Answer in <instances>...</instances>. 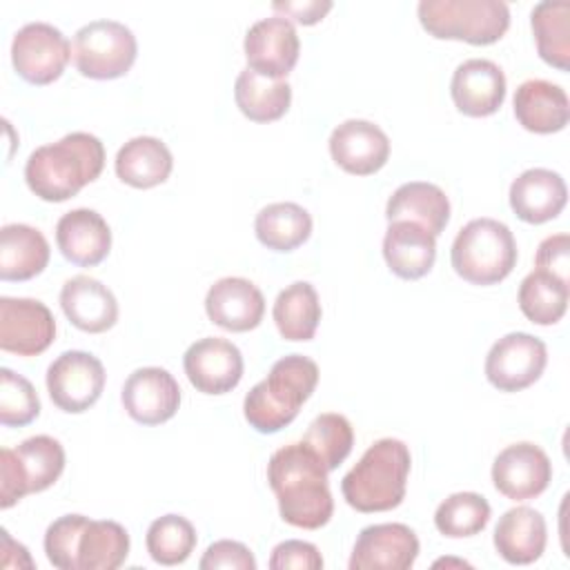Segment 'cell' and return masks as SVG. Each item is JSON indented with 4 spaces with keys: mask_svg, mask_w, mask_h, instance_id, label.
Instances as JSON below:
<instances>
[{
    "mask_svg": "<svg viewBox=\"0 0 570 570\" xmlns=\"http://www.w3.org/2000/svg\"><path fill=\"white\" fill-rule=\"evenodd\" d=\"M267 481L281 519L294 528L318 530L334 514L327 468L303 441L276 450L267 463Z\"/></svg>",
    "mask_w": 570,
    "mask_h": 570,
    "instance_id": "cell-1",
    "label": "cell"
},
{
    "mask_svg": "<svg viewBox=\"0 0 570 570\" xmlns=\"http://www.w3.org/2000/svg\"><path fill=\"white\" fill-rule=\"evenodd\" d=\"M105 167V145L87 131H71L58 142L42 145L27 158V187L47 203L73 198Z\"/></svg>",
    "mask_w": 570,
    "mask_h": 570,
    "instance_id": "cell-2",
    "label": "cell"
},
{
    "mask_svg": "<svg viewBox=\"0 0 570 570\" xmlns=\"http://www.w3.org/2000/svg\"><path fill=\"white\" fill-rule=\"evenodd\" d=\"M318 383V365L303 354L278 358L243 401L245 421L261 434H274L289 425Z\"/></svg>",
    "mask_w": 570,
    "mask_h": 570,
    "instance_id": "cell-3",
    "label": "cell"
},
{
    "mask_svg": "<svg viewBox=\"0 0 570 570\" xmlns=\"http://www.w3.org/2000/svg\"><path fill=\"white\" fill-rule=\"evenodd\" d=\"M412 456L403 441L379 439L343 476L341 492L358 512H387L405 499Z\"/></svg>",
    "mask_w": 570,
    "mask_h": 570,
    "instance_id": "cell-4",
    "label": "cell"
},
{
    "mask_svg": "<svg viewBox=\"0 0 570 570\" xmlns=\"http://www.w3.org/2000/svg\"><path fill=\"white\" fill-rule=\"evenodd\" d=\"M517 256V240L510 227L494 218L465 223L450 252L454 272L472 285L501 283L514 269Z\"/></svg>",
    "mask_w": 570,
    "mask_h": 570,
    "instance_id": "cell-5",
    "label": "cell"
},
{
    "mask_svg": "<svg viewBox=\"0 0 570 570\" xmlns=\"http://www.w3.org/2000/svg\"><path fill=\"white\" fill-rule=\"evenodd\" d=\"M421 27L439 40L494 45L510 27V9L501 0H421Z\"/></svg>",
    "mask_w": 570,
    "mask_h": 570,
    "instance_id": "cell-6",
    "label": "cell"
},
{
    "mask_svg": "<svg viewBox=\"0 0 570 570\" xmlns=\"http://www.w3.org/2000/svg\"><path fill=\"white\" fill-rule=\"evenodd\" d=\"M138 56L134 31L118 20H94L73 36L71 58L80 76L114 80L125 76Z\"/></svg>",
    "mask_w": 570,
    "mask_h": 570,
    "instance_id": "cell-7",
    "label": "cell"
},
{
    "mask_svg": "<svg viewBox=\"0 0 570 570\" xmlns=\"http://www.w3.org/2000/svg\"><path fill=\"white\" fill-rule=\"evenodd\" d=\"M69 58V40L49 22H29L13 36L11 62L16 73L29 85H51L58 80Z\"/></svg>",
    "mask_w": 570,
    "mask_h": 570,
    "instance_id": "cell-8",
    "label": "cell"
},
{
    "mask_svg": "<svg viewBox=\"0 0 570 570\" xmlns=\"http://www.w3.org/2000/svg\"><path fill=\"white\" fill-rule=\"evenodd\" d=\"M105 367L98 356L69 350L47 367V392L53 405L67 414L87 412L105 390Z\"/></svg>",
    "mask_w": 570,
    "mask_h": 570,
    "instance_id": "cell-9",
    "label": "cell"
},
{
    "mask_svg": "<svg viewBox=\"0 0 570 570\" xmlns=\"http://www.w3.org/2000/svg\"><path fill=\"white\" fill-rule=\"evenodd\" d=\"M548 365V347L528 332H510L501 336L485 356V379L499 392H521L543 374Z\"/></svg>",
    "mask_w": 570,
    "mask_h": 570,
    "instance_id": "cell-10",
    "label": "cell"
},
{
    "mask_svg": "<svg viewBox=\"0 0 570 570\" xmlns=\"http://www.w3.org/2000/svg\"><path fill=\"white\" fill-rule=\"evenodd\" d=\"M56 338L51 309L36 298H0V347L18 356H38Z\"/></svg>",
    "mask_w": 570,
    "mask_h": 570,
    "instance_id": "cell-11",
    "label": "cell"
},
{
    "mask_svg": "<svg viewBox=\"0 0 570 570\" xmlns=\"http://www.w3.org/2000/svg\"><path fill=\"white\" fill-rule=\"evenodd\" d=\"M243 49L249 69L272 80H285L298 62L301 40L287 18L272 16L247 29Z\"/></svg>",
    "mask_w": 570,
    "mask_h": 570,
    "instance_id": "cell-12",
    "label": "cell"
},
{
    "mask_svg": "<svg viewBox=\"0 0 570 570\" xmlns=\"http://www.w3.org/2000/svg\"><path fill=\"white\" fill-rule=\"evenodd\" d=\"M550 481L552 463L548 454L530 441L503 448L492 463V483L510 501L534 499Z\"/></svg>",
    "mask_w": 570,
    "mask_h": 570,
    "instance_id": "cell-13",
    "label": "cell"
},
{
    "mask_svg": "<svg viewBox=\"0 0 570 570\" xmlns=\"http://www.w3.org/2000/svg\"><path fill=\"white\" fill-rule=\"evenodd\" d=\"M183 367L198 392L227 394L240 383L245 363L240 350L232 341L205 336L187 347Z\"/></svg>",
    "mask_w": 570,
    "mask_h": 570,
    "instance_id": "cell-14",
    "label": "cell"
},
{
    "mask_svg": "<svg viewBox=\"0 0 570 570\" xmlns=\"http://www.w3.org/2000/svg\"><path fill=\"white\" fill-rule=\"evenodd\" d=\"M127 414L142 425H160L180 407V385L165 367L134 370L120 392Z\"/></svg>",
    "mask_w": 570,
    "mask_h": 570,
    "instance_id": "cell-15",
    "label": "cell"
},
{
    "mask_svg": "<svg viewBox=\"0 0 570 570\" xmlns=\"http://www.w3.org/2000/svg\"><path fill=\"white\" fill-rule=\"evenodd\" d=\"M419 557V539L405 523H374L358 532L350 570H407Z\"/></svg>",
    "mask_w": 570,
    "mask_h": 570,
    "instance_id": "cell-16",
    "label": "cell"
},
{
    "mask_svg": "<svg viewBox=\"0 0 570 570\" xmlns=\"http://www.w3.org/2000/svg\"><path fill=\"white\" fill-rule=\"evenodd\" d=\"M330 154L343 171L354 176H370L387 163L390 138L379 125L350 118L334 127L330 136Z\"/></svg>",
    "mask_w": 570,
    "mask_h": 570,
    "instance_id": "cell-17",
    "label": "cell"
},
{
    "mask_svg": "<svg viewBox=\"0 0 570 570\" xmlns=\"http://www.w3.org/2000/svg\"><path fill=\"white\" fill-rule=\"evenodd\" d=\"M450 94L461 114L485 118L499 111L505 100V76L497 62L470 58L454 69Z\"/></svg>",
    "mask_w": 570,
    "mask_h": 570,
    "instance_id": "cell-18",
    "label": "cell"
},
{
    "mask_svg": "<svg viewBox=\"0 0 570 570\" xmlns=\"http://www.w3.org/2000/svg\"><path fill=\"white\" fill-rule=\"evenodd\" d=\"M205 312L214 325L227 332H249L263 321L265 298L252 281L225 276L207 289Z\"/></svg>",
    "mask_w": 570,
    "mask_h": 570,
    "instance_id": "cell-19",
    "label": "cell"
},
{
    "mask_svg": "<svg viewBox=\"0 0 570 570\" xmlns=\"http://www.w3.org/2000/svg\"><path fill=\"white\" fill-rule=\"evenodd\" d=\"M56 243L69 263L94 267L109 256L111 229L98 212L78 207L60 216L56 225Z\"/></svg>",
    "mask_w": 570,
    "mask_h": 570,
    "instance_id": "cell-20",
    "label": "cell"
},
{
    "mask_svg": "<svg viewBox=\"0 0 570 570\" xmlns=\"http://www.w3.org/2000/svg\"><path fill=\"white\" fill-rule=\"evenodd\" d=\"M568 200L566 180L543 167L519 174L510 185V207L523 223L541 225L561 214Z\"/></svg>",
    "mask_w": 570,
    "mask_h": 570,
    "instance_id": "cell-21",
    "label": "cell"
},
{
    "mask_svg": "<svg viewBox=\"0 0 570 570\" xmlns=\"http://www.w3.org/2000/svg\"><path fill=\"white\" fill-rule=\"evenodd\" d=\"M60 307L71 325L89 334L107 332L118 321V301L114 292L87 274H78L62 285Z\"/></svg>",
    "mask_w": 570,
    "mask_h": 570,
    "instance_id": "cell-22",
    "label": "cell"
},
{
    "mask_svg": "<svg viewBox=\"0 0 570 570\" xmlns=\"http://www.w3.org/2000/svg\"><path fill=\"white\" fill-rule=\"evenodd\" d=\"M514 118L532 134H557L570 120V100L566 89L550 80L532 78L514 91Z\"/></svg>",
    "mask_w": 570,
    "mask_h": 570,
    "instance_id": "cell-23",
    "label": "cell"
},
{
    "mask_svg": "<svg viewBox=\"0 0 570 570\" xmlns=\"http://www.w3.org/2000/svg\"><path fill=\"white\" fill-rule=\"evenodd\" d=\"M383 258L394 276L419 281L436 261V238L416 223L394 220L383 236Z\"/></svg>",
    "mask_w": 570,
    "mask_h": 570,
    "instance_id": "cell-24",
    "label": "cell"
},
{
    "mask_svg": "<svg viewBox=\"0 0 570 570\" xmlns=\"http://www.w3.org/2000/svg\"><path fill=\"white\" fill-rule=\"evenodd\" d=\"M548 543L546 519L539 510L517 505L499 519L494 528V548L512 566L534 563Z\"/></svg>",
    "mask_w": 570,
    "mask_h": 570,
    "instance_id": "cell-25",
    "label": "cell"
},
{
    "mask_svg": "<svg viewBox=\"0 0 570 570\" xmlns=\"http://www.w3.org/2000/svg\"><path fill=\"white\" fill-rule=\"evenodd\" d=\"M387 223L407 220L428 229L434 238L450 220V200L445 191L432 183L412 180L394 189L385 205Z\"/></svg>",
    "mask_w": 570,
    "mask_h": 570,
    "instance_id": "cell-26",
    "label": "cell"
},
{
    "mask_svg": "<svg viewBox=\"0 0 570 570\" xmlns=\"http://www.w3.org/2000/svg\"><path fill=\"white\" fill-rule=\"evenodd\" d=\"M174 156L169 147L154 136H136L116 154V176L136 189H151L169 178Z\"/></svg>",
    "mask_w": 570,
    "mask_h": 570,
    "instance_id": "cell-27",
    "label": "cell"
},
{
    "mask_svg": "<svg viewBox=\"0 0 570 570\" xmlns=\"http://www.w3.org/2000/svg\"><path fill=\"white\" fill-rule=\"evenodd\" d=\"M51 249L42 232L24 223H9L0 229V278L29 281L49 263Z\"/></svg>",
    "mask_w": 570,
    "mask_h": 570,
    "instance_id": "cell-28",
    "label": "cell"
},
{
    "mask_svg": "<svg viewBox=\"0 0 570 570\" xmlns=\"http://www.w3.org/2000/svg\"><path fill=\"white\" fill-rule=\"evenodd\" d=\"M234 100L245 118L254 122H274L287 114L292 87L287 80H272L245 67L234 82Z\"/></svg>",
    "mask_w": 570,
    "mask_h": 570,
    "instance_id": "cell-29",
    "label": "cell"
},
{
    "mask_svg": "<svg viewBox=\"0 0 570 570\" xmlns=\"http://www.w3.org/2000/svg\"><path fill=\"white\" fill-rule=\"evenodd\" d=\"M321 301L307 281L287 285L274 301V323L285 341H309L321 323Z\"/></svg>",
    "mask_w": 570,
    "mask_h": 570,
    "instance_id": "cell-30",
    "label": "cell"
},
{
    "mask_svg": "<svg viewBox=\"0 0 570 570\" xmlns=\"http://www.w3.org/2000/svg\"><path fill=\"white\" fill-rule=\"evenodd\" d=\"M129 554V534L116 521L89 519L78 537V570H116Z\"/></svg>",
    "mask_w": 570,
    "mask_h": 570,
    "instance_id": "cell-31",
    "label": "cell"
},
{
    "mask_svg": "<svg viewBox=\"0 0 570 570\" xmlns=\"http://www.w3.org/2000/svg\"><path fill=\"white\" fill-rule=\"evenodd\" d=\"M254 232L267 249L292 252L309 238L312 216L296 203H272L256 214Z\"/></svg>",
    "mask_w": 570,
    "mask_h": 570,
    "instance_id": "cell-32",
    "label": "cell"
},
{
    "mask_svg": "<svg viewBox=\"0 0 570 570\" xmlns=\"http://www.w3.org/2000/svg\"><path fill=\"white\" fill-rule=\"evenodd\" d=\"M530 24L541 60L566 71L570 67V4L566 0L534 4Z\"/></svg>",
    "mask_w": 570,
    "mask_h": 570,
    "instance_id": "cell-33",
    "label": "cell"
},
{
    "mask_svg": "<svg viewBox=\"0 0 570 570\" xmlns=\"http://www.w3.org/2000/svg\"><path fill=\"white\" fill-rule=\"evenodd\" d=\"M13 456L27 494L51 488L65 470V448L58 439L47 434L24 439L13 450Z\"/></svg>",
    "mask_w": 570,
    "mask_h": 570,
    "instance_id": "cell-34",
    "label": "cell"
},
{
    "mask_svg": "<svg viewBox=\"0 0 570 570\" xmlns=\"http://www.w3.org/2000/svg\"><path fill=\"white\" fill-rule=\"evenodd\" d=\"M570 285L559 276L534 269L530 272L519 287V309L530 323L554 325L563 318L568 309Z\"/></svg>",
    "mask_w": 570,
    "mask_h": 570,
    "instance_id": "cell-35",
    "label": "cell"
},
{
    "mask_svg": "<svg viewBox=\"0 0 570 570\" xmlns=\"http://www.w3.org/2000/svg\"><path fill=\"white\" fill-rule=\"evenodd\" d=\"M196 528L180 514H165L151 521L145 546L149 557L160 566H178L189 559L196 548Z\"/></svg>",
    "mask_w": 570,
    "mask_h": 570,
    "instance_id": "cell-36",
    "label": "cell"
},
{
    "mask_svg": "<svg viewBox=\"0 0 570 570\" xmlns=\"http://www.w3.org/2000/svg\"><path fill=\"white\" fill-rule=\"evenodd\" d=\"M490 503L476 492H454L439 503L434 525L443 537L463 539L479 534L490 521Z\"/></svg>",
    "mask_w": 570,
    "mask_h": 570,
    "instance_id": "cell-37",
    "label": "cell"
},
{
    "mask_svg": "<svg viewBox=\"0 0 570 570\" xmlns=\"http://www.w3.org/2000/svg\"><path fill=\"white\" fill-rule=\"evenodd\" d=\"M303 443L309 445L321 456L327 472H332L350 456L354 445V430L343 414L325 412V414H318L307 425V432L303 434Z\"/></svg>",
    "mask_w": 570,
    "mask_h": 570,
    "instance_id": "cell-38",
    "label": "cell"
},
{
    "mask_svg": "<svg viewBox=\"0 0 570 570\" xmlns=\"http://www.w3.org/2000/svg\"><path fill=\"white\" fill-rule=\"evenodd\" d=\"M40 414V399L36 387L22 374L9 367L0 370V423L7 428H22Z\"/></svg>",
    "mask_w": 570,
    "mask_h": 570,
    "instance_id": "cell-39",
    "label": "cell"
},
{
    "mask_svg": "<svg viewBox=\"0 0 570 570\" xmlns=\"http://www.w3.org/2000/svg\"><path fill=\"white\" fill-rule=\"evenodd\" d=\"M87 521H89V517H85V514H65L47 528L45 552L53 568L78 570L76 548H78V537Z\"/></svg>",
    "mask_w": 570,
    "mask_h": 570,
    "instance_id": "cell-40",
    "label": "cell"
},
{
    "mask_svg": "<svg viewBox=\"0 0 570 570\" xmlns=\"http://www.w3.org/2000/svg\"><path fill=\"white\" fill-rule=\"evenodd\" d=\"M198 568L200 570H218V568L256 570V559L245 543L232 541V539H220L205 550L203 559L198 561Z\"/></svg>",
    "mask_w": 570,
    "mask_h": 570,
    "instance_id": "cell-41",
    "label": "cell"
},
{
    "mask_svg": "<svg viewBox=\"0 0 570 570\" xmlns=\"http://www.w3.org/2000/svg\"><path fill=\"white\" fill-rule=\"evenodd\" d=\"M269 568L272 570H321L323 557L314 543L289 539L278 543L272 550Z\"/></svg>",
    "mask_w": 570,
    "mask_h": 570,
    "instance_id": "cell-42",
    "label": "cell"
},
{
    "mask_svg": "<svg viewBox=\"0 0 570 570\" xmlns=\"http://www.w3.org/2000/svg\"><path fill=\"white\" fill-rule=\"evenodd\" d=\"M537 269L550 272L559 276L561 281H568L570 269V238L568 234H554L539 243L537 256H534Z\"/></svg>",
    "mask_w": 570,
    "mask_h": 570,
    "instance_id": "cell-43",
    "label": "cell"
},
{
    "mask_svg": "<svg viewBox=\"0 0 570 570\" xmlns=\"http://www.w3.org/2000/svg\"><path fill=\"white\" fill-rule=\"evenodd\" d=\"M27 497L11 448L0 450V508L7 510Z\"/></svg>",
    "mask_w": 570,
    "mask_h": 570,
    "instance_id": "cell-44",
    "label": "cell"
},
{
    "mask_svg": "<svg viewBox=\"0 0 570 570\" xmlns=\"http://www.w3.org/2000/svg\"><path fill=\"white\" fill-rule=\"evenodd\" d=\"M274 11L283 13V18H294L301 24H316L321 22L327 11L332 9L330 0H303V2H274L272 4Z\"/></svg>",
    "mask_w": 570,
    "mask_h": 570,
    "instance_id": "cell-45",
    "label": "cell"
}]
</instances>
